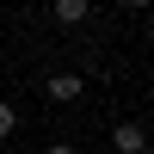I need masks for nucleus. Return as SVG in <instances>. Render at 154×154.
I'll return each mask as SVG.
<instances>
[{
	"instance_id": "f257e3e1",
	"label": "nucleus",
	"mask_w": 154,
	"mask_h": 154,
	"mask_svg": "<svg viewBox=\"0 0 154 154\" xmlns=\"http://www.w3.org/2000/svg\"><path fill=\"white\" fill-rule=\"evenodd\" d=\"M43 93H49V99H56V105H74V99H80V93H86V80H80V74H56V80H49V86H43Z\"/></svg>"
},
{
	"instance_id": "f03ea898",
	"label": "nucleus",
	"mask_w": 154,
	"mask_h": 154,
	"mask_svg": "<svg viewBox=\"0 0 154 154\" xmlns=\"http://www.w3.org/2000/svg\"><path fill=\"white\" fill-rule=\"evenodd\" d=\"M111 148H117V154H148V136H142V123H117Z\"/></svg>"
},
{
	"instance_id": "423d86ee",
	"label": "nucleus",
	"mask_w": 154,
	"mask_h": 154,
	"mask_svg": "<svg viewBox=\"0 0 154 154\" xmlns=\"http://www.w3.org/2000/svg\"><path fill=\"white\" fill-rule=\"evenodd\" d=\"M43 154H74V148H43Z\"/></svg>"
},
{
	"instance_id": "39448f33",
	"label": "nucleus",
	"mask_w": 154,
	"mask_h": 154,
	"mask_svg": "<svg viewBox=\"0 0 154 154\" xmlns=\"http://www.w3.org/2000/svg\"><path fill=\"white\" fill-rule=\"evenodd\" d=\"M123 6H154V0H123Z\"/></svg>"
},
{
	"instance_id": "7ed1b4c3",
	"label": "nucleus",
	"mask_w": 154,
	"mask_h": 154,
	"mask_svg": "<svg viewBox=\"0 0 154 154\" xmlns=\"http://www.w3.org/2000/svg\"><path fill=\"white\" fill-rule=\"evenodd\" d=\"M86 12H93V0H56V19L62 25H80Z\"/></svg>"
},
{
	"instance_id": "20e7f679",
	"label": "nucleus",
	"mask_w": 154,
	"mask_h": 154,
	"mask_svg": "<svg viewBox=\"0 0 154 154\" xmlns=\"http://www.w3.org/2000/svg\"><path fill=\"white\" fill-rule=\"evenodd\" d=\"M12 123H19V111H12L6 99H0V136H12Z\"/></svg>"
}]
</instances>
